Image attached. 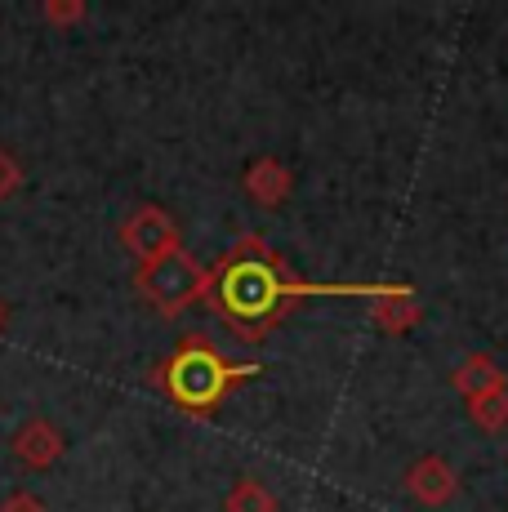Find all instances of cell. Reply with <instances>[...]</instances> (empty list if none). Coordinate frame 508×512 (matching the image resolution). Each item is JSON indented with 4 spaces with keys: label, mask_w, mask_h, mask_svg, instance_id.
Here are the masks:
<instances>
[{
    "label": "cell",
    "mask_w": 508,
    "mask_h": 512,
    "mask_svg": "<svg viewBox=\"0 0 508 512\" xmlns=\"http://www.w3.org/2000/svg\"><path fill=\"white\" fill-rule=\"evenodd\" d=\"M210 290L219 294L223 312H228L232 326L241 334H246V321H259V326H254V339H259L263 330H272L286 317L290 299L308 294V285L286 277V268L263 250L259 236H246V241L223 259V268L210 272Z\"/></svg>",
    "instance_id": "obj_1"
},
{
    "label": "cell",
    "mask_w": 508,
    "mask_h": 512,
    "mask_svg": "<svg viewBox=\"0 0 508 512\" xmlns=\"http://www.w3.org/2000/svg\"><path fill=\"white\" fill-rule=\"evenodd\" d=\"M259 374V366H228L219 357V348L205 339H183L170 352V361L161 366V388L188 415H210L237 383H246Z\"/></svg>",
    "instance_id": "obj_2"
},
{
    "label": "cell",
    "mask_w": 508,
    "mask_h": 512,
    "mask_svg": "<svg viewBox=\"0 0 508 512\" xmlns=\"http://www.w3.org/2000/svg\"><path fill=\"white\" fill-rule=\"evenodd\" d=\"M134 285L161 317H179V312H188L192 303H201L210 294V272L188 250H174L156 263H143L134 272Z\"/></svg>",
    "instance_id": "obj_3"
},
{
    "label": "cell",
    "mask_w": 508,
    "mask_h": 512,
    "mask_svg": "<svg viewBox=\"0 0 508 512\" xmlns=\"http://www.w3.org/2000/svg\"><path fill=\"white\" fill-rule=\"evenodd\" d=\"M121 245L143 268V263H156V259H165V254L183 250V236H179V223H174L170 210H161V205H134L121 223Z\"/></svg>",
    "instance_id": "obj_4"
},
{
    "label": "cell",
    "mask_w": 508,
    "mask_h": 512,
    "mask_svg": "<svg viewBox=\"0 0 508 512\" xmlns=\"http://www.w3.org/2000/svg\"><path fill=\"white\" fill-rule=\"evenodd\" d=\"M402 486L419 508H446L459 495V477H455L451 459H442V455H419L415 464L406 468Z\"/></svg>",
    "instance_id": "obj_5"
},
{
    "label": "cell",
    "mask_w": 508,
    "mask_h": 512,
    "mask_svg": "<svg viewBox=\"0 0 508 512\" xmlns=\"http://www.w3.org/2000/svg\"><path fill=\"white\" fill-rule=\"evenodd\" d=\"M9 450H14V459H18V464H23L27 472H45V468H54L58 459H63L67 441H63V432H58V423L36 415V419L18 423V432H14V441H9Z\"/></svg>",
    "instance_id": "obj_6"
},
{
    "label": "cell",
    "mask_w": 508,
    "mask_h": 512,
    "mask_svg": "<svg viewBox=\"0 0 508 512\" xmlns=\"http://www.w3.org/2000/svg\"><path fill=\"white\" fill-rule=\"evenodd\" d=\"M241 187H246V196L254 205L277 210V205L290 196V187H295V174H290L277 156H254L246 165V174H241Z\"/></svg>",
    "instance_id": "obj_7"
},
{
    "label": "cell",
    "mask_w": 508,
    "mask_h": 512,
    "mask_svg": "<svg viewBox=\"0 0 508 512\" xmlns=\"http://www.w3.org/2000/svg\"><path fill=\"white\" fill-rule=\"evenodd\" d=\"M370 317L384 334H406L419 326V303L406 285H379L370 290Z\"/></svg>",
    "instance_id": "obj_8"
},
{
    "label": "cell",
    "mask_w": 508,
    "mask_h": 512,
    "mask_svg": "<svg viewBox=\"0 0 508 512\" xmlns=\"http://www.w3.org/2000/svg\"><path fill=\"white\" fill-rule=\"evenodd\" d=\"M451 383H455V392H459V397H464V401H473V397H482V392L508 388V374H504L500 361H495V357H486V352H468V357L455 366Z\"/></svg>",
    "instance_id": "obj_9"
},
{
    "label": "cell",
    "mask_w": 508,
    "mask_h": 512,
    "mask_svg": "<svg viewBox=\"0 0 508 512\" xmlns=\"http://www.w3.org/2000/svg\"><path fill=\"white\" fill-rule=\"evenodd\" d=\"M468 406V419H473V428L491 432V437H500L508 428V388H495V392H482V397L464 401Z\"/></svg>",
    "instance_id": "obj_10"
},
{
    "label": "cell",
    "mask_w": 508,
    "mask_h": 512,
    "mask_svg": "<svg viewBox=\"0 0 508 512\" xmlns=\"http://www.w3.org/2000/svg\"><path fill=\"white\" fill-rule=\"evenodd\" d=\"M223 508L228 512H277V495H272L263 481L254 477H241L237 486L228 490V499H223Z\"/></svg>",
    "instance_id": "obj_11"
},
{
    "label": "cell",
    "mask_w": 508,
    "mask_h": 512,
    "mask_svg": "<svg viewBox=\"0 0 508 512\" xmlns=\"http://www.w3.org/2000/svg\"><path fill=\"white\" fill-rule=\"evenodd\" d=\"M85 0H45L41 5V18L45 23H54V27H76V23H85Z\"/></svg>",
    "instance_id": "obj_12"
},
{
    "label": "cell",
    "mask_w": 508,
    "mask_h": 512,
    "mask_svg": "<svg viewBox=\"0 0 508 512\" xmlns=\"http://www.w3.org/2000/svg\"><path fill=\"white\" fill-rule=\"evenodd\" d=\"M18 187H23V165H18V156L9 147H0V201L18 196Z\"/></svg>",
    "instance_id": "obj_13"
},
{
    "label": "cell",
    "mask_w": 508,
    "mask_h": 512,
    "mask_svg": "<svg viewBox=\"0 0 508 512\" xmlns=\"http://www.w3.org/2000/svg\"><path fill=\"white\" fill-rule=\"evenodd\" d=\"M0 512H45V499L32 495V490H14V495H5Z\"/></svg>",
    "instance_id": "obj_14"
},
{
    "label": "cell",
    "mask_w": 508,
    "mask_h": 512,
    "mask_svg": "<svg viewBox=\"0 0 508 512\" xmlns=\"http://www.w3.org/2000/svg\"><path fill=\"white\" fill-rule=\"evenodd\" d=\"M0 330H5V303H0Z\"/></svg>",
    "instance_id": "obj_15"
}]
</instances>
